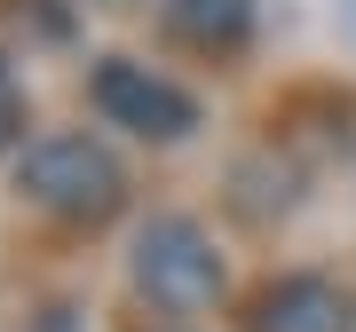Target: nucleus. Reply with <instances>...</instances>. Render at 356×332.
Returning a JSON list of instances; mask_svg holds the SVG:
<instances>
[{
	"instance_id": "nucleus-1",
	"label": "nucleus",
	"mask_w": 356,
	"mask_h": 332,
	"mask_svg": "<svg viewBox=\"0 0 356 332\" xmlns=\"http://www.w3.org/2000/svg\"><path fill=\"white\" fill-rule=\"evenodd\" d=\"M16 190H24V206H40L56 222H103L127 198V174H119V158L95 135L56 127V135H32L16 151Z\"/></svg>"
},
{
	"instance_id": "nucleus-2",
	"label": "nucleus",
	"mask_w": 356,
	"mask_h": 332,
	"mask_svg": "<svg viewBox=\"0 0 356 332\" xmlns=\"http://www.w3.org/2000/svg\"><path fill=\"white\" fill-rule=\"evenodd\" d=\"M127 277H135V293L151 301V308H166V317H198V308L222 301L229 269H222V245H214L206 222L151 214L135 230V245H127Z\"/></svg>"
},
{
	"instance_id": "nucleus-3",
	"label": "nucleus",
	"mask_w": 356,
	"mask_h": 332,
	"mask_svg": "<svg viewBox=\"0 0 356 332\" xmlns=\"http://www.w3.org/2000/svg\"><path fill=\"white\" fill-rule=\"evenodd\" d=\"M88 95H95V111L111 119V127H127L143 142H182L198 127V95L175 88V79L151 72V64H135V56H103Z\"/></svg>"
},
{
	"instance_id": "nucleus-4",
	"label": "nucleus",
	"mask_w": 356,
	"mask_h": 332,
	"mask_svg": "<svg viewBox=\"0 0 356 332\" xmlns=\"http://www.w3.org/2000/svg\"><path fill=\"white\" fill-rule=\"evenodd\" d=\"M254 332H356V293L341 277L293 269L254 301Z\"/></svg>"
},
{
	"instance_id": "nucleus-5",
	"label": "nucleus",
	"mask_w": 356,
	"mask_h": 332,
	"mask_svg": "<svg viewBox=\"0 0 356 332\" xmlns=\"http://www.w3.org/2000/svg\"><path fill=\"white\" fill-rule=\"evenodd\" d=\"M159 16H166V32H175L182 48H198V56H229L254 32V0H166Z\"/></svg>"
},
{
	"instance_id": "nucleus-6",
	"label": "nucleus",
	"mask_w": 356,
	"mask_h": 332,
	"mask_svg": "<svg viewBox=\"0 0 356 332\" xmlns=\"http://www.w3.org/2000/svg\"><path fill=\"white\" fill-rule=\"evenodd\" d=\"M24 135V95H16V79H8V64H0V151Z\"/></svg>"
}]
</instances>
